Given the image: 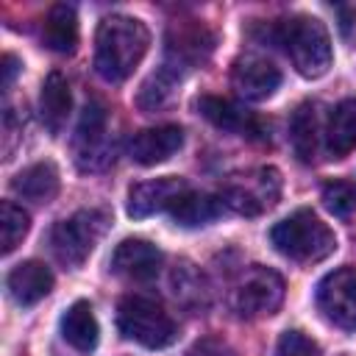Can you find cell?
<instances>
[{"label": "cell", "mask_w": 356, "mask_h": 356, "mask_svg": "<svg viewBox=\"0 0 356 356\" xmlns=\"http://www.w3.org/2000/svg\"><path fill=\"white\" fill-rule=\"evenodd\" d=\"M147 44H150V33H147L145 22H139L134 17H122V14L106 17L97 25V36H95L97 75L108 83L125 81L145 58Z\"/></svg>", "instance_id": "6da1fadb"}, {"label": "cell", "mask_w": 356, "mask_h": 356, "mask_svg": "<svg viewBox=\"0 0 356 356\" xmlns=\"http://www.w3.org/2000/svg\"><path fill=\"white\" fill-rule=\"evenodd\" d=\"M270 242L281 256L298 264L323 261L337 250L334 231L312 209H298L281 222H275L270 231Z\"/></svg>", "instance_id": "7a4b0ae2"}, {"label": "cell", "mask_w": 356, "mask_h": 356, "mask_svg": "<svg viewBox=\"0 0 356 356\" xmlns=\"http://www.w3.org/2000/svg\"><path fill=\"white\" fill-rule=\"evenodd\" d=\"M278 39L303 78H320L331 67V39L317 17H292L281 25Z\"/></svg>", "instance_id": "3957f363"}, {"label": "cell", "mask_w": 356, "mask_h": 356, "mask_svg": "<svg viewBox=\"0 0 356 356\" xmlns=\"http://www.w3.org/2000/svg\"><path fill=\"white\" fill-rule=\"evenodd\" d=\"M117 325H120L125 339H131L142 348H150V350L167 348L178 337L175 320L156 300L142 298V295H128V298L120 300Z\"/></svg>", "instance_id": "277c9868"}, {"label": "cell", "mask_w": 356, "mask_h": 356, "mask_svg": "<svg viewBox=\"0 0 356 356\" xmlns=\"http://www.w3.org/2000/svg\"><path fill=\"white\" fill-rule=\"evenodd\" d=\"M106 228H108V214L100 209H81L72 217L61 220L50 234V245H53L56 259L64 267L83 264L86 256L100 242V236L106 234Z\"/></svg>", "instance_id": "5b68a950"}, {"label": "cell", "mask_w": 356, "mask_h": 356, "mask_svg": "<svg viewBox=\"0 0 356 356\" xmlns=\"http://www.w3.org/2000/svg\"><path fill=\"white\" fill-rule=\"evenodd\" d=\"M278 197H281V172L275 167H259L242 181H231L220 195L222 206H231L234 211L248 217H256L264 209H273Z\"/></svg>", "instance_id": "8992f818"}, {"label": "cell", "mask_w": 356, "mask_h": 356, "mask_svg": "<svg viewBox=\"0 0 356 356\" xmlns=\"http://www.w3.org/2000/svg\"><path fill=\"white\" fill-rule=\"evenodd\" d=\"M284 303V278L270 267H250L234 292V309L248 317H270Z\"/></svg>", "instance_id": "52a82bcc"}, {"label": "cell", "mask_w": 356, "mask_h": 356, "mask_svg": "<svg viewBox=\"0 0 356 356\" xmlns=\"http://www.w3.org/2000/svg\"><path fill=\"white\" fill-rule=\"evenodd\" d=\"M317 309L342 331H356V267H339L317 284Z\"/></svg>", "instance_id": "ba28073f"}, {"label": "cell", "mask_w": 356, "mask_h": 356, "mask_svg": "<svg viewBox=\"0 0 356 356\" xmlns=\"http://www.w3.org/2000/svg\"><path fill=\"white\" fill-rule=\"evenodd\" d=\"M231 83L239 92V97L259 103V100H267L275 95V89L281 86V70L264 56L245 53L234 61Z\"/></svg>", "instance_id": "9c48e42d"}, {"label": "cell", "mask_w": 356, "mask_h": 356, "mask_svg": "<svg viewBox=\"0 0 356 356\" xmlns=\"http://www.w3.org/2000/svg\"><path fill=\"white\" fill-rule=\"evenodd\" d=\"M186 189H189V184L184 178H175V175H161V178H153V181H142V184L131 186L125 209L134 220H145V217H153L159 211H170L172 203Z\"/></svg>", "instance_id": "30bf717a"}, {"label": "cell", "mask_w": 356, "mask_h": 356, "mask_svg": "<svg viewBox=\"0 0 356 356\" xmlns=\"http://www.w3.org/2000/svg\"><path fill=\"white\" fill-rule=\"evenodd\" d=\"M75 159L83 170H97L108 161L106 145V111L100 103H86L75 131Z\"/></svg>", "instance_id": "8fae6325"}, {"label": "cell", "mask_w": 356, "mask_h": 356, "mask_svg": "<svg viewBox=\"0 0 356 356\" xmlns=\"http://www.w3.org/2000/svg\"><path fill=\"white\" fill-rule=\"evenodd\" d=\"M181 147H184V131L178 125H156L131 136L128 156L142 167H153L172 159Z\"/></svg>", "instance_id": "7c38bea8"}, {"label": "cell", "mask_w": 356, "mask_h": 356, "mask_svg": "<svg viewBox=\"0 0 356 356\" xmlns=\"http://www.w3.org/2000/svg\"><path fill=\"white\" fill-rule=\"evenodd\" d=\"M161 267V250L147 239H122L111 253V273L128 281H150Z\"/></svg>", "instance_id": "4fadbf2b"}, {"label": "cell", "mask_w": 356, "mask_h": 356, "mask_svg": "<svg viewBox=\"0 0 356 356\" xmlns=\"http://www.w3.org/2000/svg\"><path fill=\"white\" fill-rule=\"evenodd\" d=\"M53 289V273L42 261H22L8 273V292L19 306H33Z\"/></svg>", "instance_id": "5bb4252c"}, {"label": "cell", "mask_w": 356, "mask_h": 356, "mask_svg": "<svg viewBox=\"0 0 356 356\" xmlns=\"http://www.w3.org/2000/svg\"><path fill=\"white\" fill-rule=\"evenodd\" d=\"M72 108V95H70V83L61 72H50L42 83V95H39V117L44 122V128L50 134H61L67 117Z\"/></svg>", "instance_id": "9a60e30c"}, {"label": "cell", "mask_w": 356, "mask_h": 356, "mask_svg": "<svg viewBox=\"0 0 356 356\" xmlns=\"http://www.w3.org/2000/svg\"><path fill=\"white\" fill-rule=\"evenodd\" d=\"M61 337L67 345H72L81 353H89L97 348L100 339V325L86 300H75L64 314H61Z\"/></svg>", "instance_id": "2e32d148"}, {"label": "cell", "mask_w": 356, "mask_h": 356, "mask_svg": "<svg viewBox=\"0 0 356 356\" xmlns=\"http://www.w3.org/2000/svg\"><path fill=\"white\" fill-rule=\"evenodd\" d=\"M11 186L25 200L47 203L58 192V170H56L53 161H36V164L25 167L22 172H17V178H14Z\"/></svg>", "instance_id": "e0dca14e"}, {"label": "cell", "mask_w": 356, "mask_h": 356, "mask_svg": "<svg viewBox=\"0 0 356 356\" xmlns=\"http://www.w3.org/2000/svg\"><path fill=\"white\" fill-rule=\"evenodd\" d=\"M325 142L334 159H345L356 150V97H345L334 106L325 128Z\"/></svg>", "instance_id": "ac0fdd59"}, {"label": "cell", "mask_w": 356, "mask_h": 356, "mask_svg": "<svg viewBox=\"0 0 356 356\" xmlns=\"http://www.w3.org/2000/svg\"><path fill=\"white\" fill-rule=\"evenodd\" d=\"M42 39L56 53H72L75 44H78V14H75V8L67 6V3L50 6L47 17H44Z\"/></svg>", "instance_id": "d6986e66"}, {"label": "cell", "mask_w": 356, "mask_h": 356, "mask_svg": "<svg viewBox=\"0 0 356 356\" xmlns=\"http://www.w3.org/2000/svg\"><path fill=\"white\" fill-rule=\"evenodd\" d=\"M220 214H222V200H217L206 192H192V189H186L170 209V217L175 220V225H184V228L209 225Z\"/></svg>", "instance_id": "ffe728a7"}, {"label": "cell", "mask_w": 356, "mask_h": 356, "mask_svg": "<svg viewBox=\"0 0 356 356\" xmlns=\"http://www.w3.org/2000/svg\"><path fill=\"white\" fill-rule=\"evenodd\" d=\"M197 111L217 128L222 131H234V134H253L256 131V120L242 111L236 103L225 100V97H214V95H203L197 100Z\"/></svg>", "instance_id": "44dd1931"}, {"label": "cell", "mask_w": 356, "mask_h": 356, "mask_svg": "<svg viewBox=\"0 0 356 356\" xmlns=\"http://www.w3.org/2000/svg\"><path fill=\"white\" fill-rule=\"evenodd\" d=\"M317 134H320V125H317V108L314 103H300L289 120V139H292V147H295V156L300 161H312L314 153H317Z\"/></svg>", "instance_id": "7402d4cb"}, {"label": "cell", "mask_w": 356, "mask_h": 356, "mask_svg": "<svg viewBox=\"0 0 356 356\" xmlns=\"http://www.w3.org/2000/svg\"><path fill=\"white\" fill-rule=\"evenodd\" d=\"M172 64H164L159 72H153L142 89H139V97L136 103L145 108V111H156L161 106H167L172 97H175V86H178V72L170 70Z\"/></svg>", "instance_id": "603a6c76"}, {"label": "cell", "mask_w": 356, "mask_h": 356, "mask_svg": "<svg viewBox=\"0 0 356 356\" xmlns=\"http://www.w3.org/2000/svg\"><path fill=\"white\" fill-rule=\"evenodd\" d=\"M28 211H22V206L11 203V200H3L0 203V245H3V253H11L28 234Z\"/></svg>", "instance_id": "cb8c5ba5"}, {"label": "cell", "mask_w": 356, "mask_h": 356, "mask_svg": "<svg viewBox=\"0 0 356 356\" xmlns=\"http://www.w3.org/2000/svg\"><path fill=\"white\" fill-rule=\"evenodd\" d=\"M323 206L334 217H348L356 211V186L350 181H328L323 186Z\"/></svg>", "instance_id": "d4e9b609"}, {"label": "cell", "mask_w": 356, "mask_h": 356, "mask_svg": "<svg viewBox=\"0 0 356 356\" xmlns=\"http://www.w3.org/2000/svg\"><path fill=\"white\" fill-rule=\"evenodd\" d=\"M275 356H320V348L303 331H284L275 345Z\"/></svg>", "instance_id": "484cf974"}, {"label": "cell", "mask_w": 356, "mask_h": 356, "mask_svg": "<svg viewBox=\"0 0 356 356\" xmlns=\"http://www.w3.org/2000/svg\"><path fill=\"white\" fill-rule=\"evenodd\" d=\"M17 70H19V61H17L11 53H6V56H3V89H11Z\"/></svg>", "instance_id": "4316f807"}]
</instances>
